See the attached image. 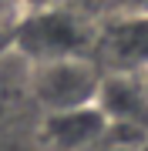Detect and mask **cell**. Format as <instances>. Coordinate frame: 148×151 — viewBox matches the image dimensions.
Here are the masks:
<instances>
[{"instance_id": "3957f363", "label": "cell", "mask_w": 148, "mask_h": 151, "mask_svg": "<svg viewBox=\"0 0 148 151\" xmlns=\"http://www.w3.org/2000/svg\"><path fill=\"white\" fill-rule=\"evenodd\" d=\"M34 40H40L44 47H67V44H74V34L67 30L64 20H40L37 30H34Z\"/></svg>"}, {"instance_id": "6da1fadb", "label": "cell", "mask_w": 148, "mask_h": 151, "mask_svg": "<svg viewBox=\"0 0 148 151\" xmlns=\"http://www.w3.org/2000/svg\"><path fill=\"white\" fill-rule=\"evenodd\" d=\"M91 87V77L81 67H54L44 84V94L57 104H74L77 97H84Z\"/></svg>"}, {"instance_id": "7a4b0ae2", "label": "cell", "mask_w": 148, "mask_h": 151, "mask_svg": "<svg viewBox=\"0 0 148 151\" xmlns=\"http://www.w3.org/2000/svg\"><path fill=\"white\" fill-rule=\"evenodd\" d=\"M111 47H115V54L121 60H142V57H148V20L128 24V27L115 30Z\"/></svg>"}]
</instances>
